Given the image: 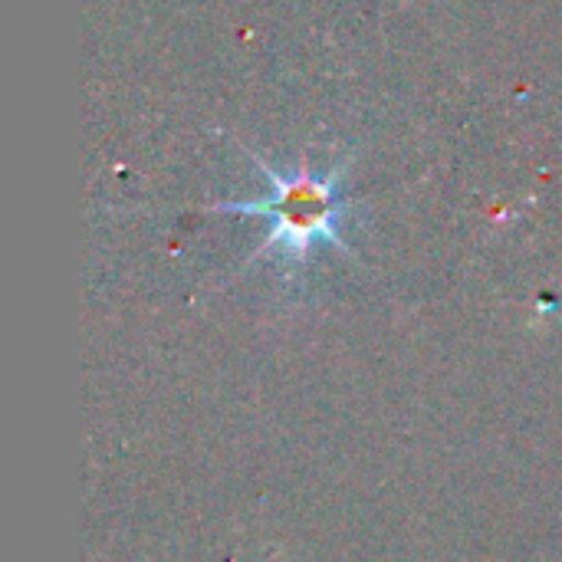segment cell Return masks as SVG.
I'll return each instance as SVG.
<instances>
[{
    "instance_id": "6da1fadb",
    "label": "cell",
    "mask_w": 562,
    "mask_h": 562,
    "mask_svg": "<svg viewBox=\"0 0 562 562\" xmlns=\"http://www.w3.org/2000/svg\"><path fill=\"white\" fill-rule=\"evenodd\" d=\"M250 158L260 168V175L270 181L273 198L214 204L211 211H234V214H260V217H270L273 227L263 237L257 257L277 250L286 263H303L319 240H329L333 247H339V250L349 254V247H346V240L339 234V221L346 214V204L336 194V181L342 178V168H333L326 178H319L303 161L293 175H280L260 155H250Z\"/></svg>"
}]
</instances>
